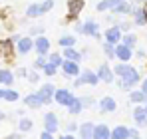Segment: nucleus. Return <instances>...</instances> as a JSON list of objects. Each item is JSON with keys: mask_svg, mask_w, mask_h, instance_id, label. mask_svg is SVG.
<instances>
[{"mask_svg": "<svg viewBox=\"0 0 147 139\" xmlns=\"http://www.w3.org/2000/svg\"><path fill=\"white\" fill-rule=\"evenodd\" d=\"M137 82H139V74H137V70H133V68H129L121 76V88H123V90L131 88V86L137 84Z\"/></svg>", "mask_w": 147, "mask_h": 139, "instance_id": "f257e3e1", "label": "nucleus"}, {"mask_svg": "<svg viewBox=\"0 0 147 139\" xmlns=\"http://www.w3.org/2000/svg\"><path fill=\"white\" fill-rule=\"evenodd\" d=\"M54 97H56V101H58L60 105H66V107H70L74 101H76V97H74L68 90H56Z\"/></svg>", "mask_w": 147, "mask_h": 139, "instance_id": "f03ea898", "label": "nucleus"}, {"mask_svg": "<svg viewBox=\"0 0 147 139\" xmlns=\"http://www.w3.org/2000/svg\"><path fill=\"white\" fill-rule=\"evenodd\" d=\"M98 80H99V78H98V74H94L92 70H86V72L82 74V78H78V80H76V86H78V88H82L84 84L96 86V84H98Z\"/></svg>", "mask_w": 147, "mask_h": 139, "instance_id": "7ed1b4c3", "label": "nucleus"}, {"mask_svg": "<svg viewBox=\"0 0 147 139\" xmlns=\"http://www.w3.org/2000/svg\"><path fill=\"white\" fill-rule=\"evenodd\" d=\"M78 30H80L82 34H90V36H94V38H99V28H98V24L94 22V20H88L84 26L80 24Z\"/></svg>", "mask_w": 147, "mask_h": 139, "instance_id": "20e7f679", "label": "nucleus"}, {"mask_svg": "<svg viewBox=\"0 0 147 139\" xmlns=\"http://www.w3.org/2000/svg\"><path fill=\"white\" fill-rule=\"evenodd\" d=\"M54 93H56V88L52 84H48V86H42V90L38 92V95H40V99L44 103H50V99L54 97Z\"/></svg>", "mask_w": 147, "mask_h": 139, "instance_id": "39448f33", "label": "nucleus"}, {"mask_svg": "<svg viewBox=\"0 0 147 139\" xmlns=\"http://www.w3.org/2000/svg\"><path fill=\"white\" fill-rule=\"evenodd\" d=\"M119 38H121V28H119V26H113V28H109V30L105 32V40H107L109 44H117Z\"/></svg>", "mask_w": 147, "mask_h": 139, "instance_id": "423d86ee", "label": "nucleus"}, {"mask_svg": "<svg viewBox=\"0 0 147 139\" xmlns=\"http://www.w3.org/2000/svg\"><path fill=\"white\" fill-rule=\"evenodd\" d=\"M44 127H46V131L54 133L58 129V117L54 115V113H46L44 115Z\"/></svg>", "mask_w": 147, "mask_h": 139, "instance_id": "0eeeda50", "label": "nucleus"}, {"mask_svg": "<svg viewBox=\"0 0 147 139\" xmlns=\"http://www.w3.org/2000/svg\"><path fill=\"white\" fill-rule=\"evenodd\" d=\"M62 68H64V74H66V76H78V72H80L78 62H74V60H66V62L62 64Z\"/></svg>", "mask_w": 147, "mask_h": 139, "instance_id": "6e6552de", "label": "nucleus"}, {"mask_svg": "<svg viewBox=\"0 0 147 139\" xmlns=\"http://www.w3.org/2000/svg\"><path fill=\"white\" fill-rule=\"evenodd\" d=\"M68 12H70V18H76L78 14H80V10L84 8V0H70L68 2Z\"/></svg>", "mask_w": 147, "mask_h": 139, "instance_id": "1a4fd4ad", "label": "nucleus"}, {"mask_svg": "<svg viewBox=\"0 0 147 139\" xmlns=\"http://www.w3.org/2000/svg\"><path fill=\"white\" fill-rule=\"evenodd\" d=\"M115 56L121 60V62H129V58H131V48L127 46H115Z\"/></svg>", "mask_w": 147, "mask_h": 139, "instance_id": "9d476101", "label": "nucleus"}, {"mask_svg": "<svg viewBox=\"0 0 147 139\" xmlns=\"http://www.w3.org/2000/svg\"><path fill=\"white\" fill-rule=\"evenodd\" d=\"M127 137H129V129L123 127V125L115 127L113 131H109V139H127Z\"/></svg>", "mask_w": 147, "mask_h": 139, "instance_id": "9b49d317", "label": "nucleus"}, {"mask_svg": "<svg viewBox=\"0 0 147 139\" xmlns=\"http://www.w3.org/2000/svg\"><path fill=\"white\" fill-rule=\"evenodd\" d=\"M98 78H99V80H103V82H107V84H109V82H113V74H111V70L107 68L105 64H103V66H99Z\"/></svg>", "mask_w": 147, "mask_h": 139, "instance_id": "f8f14e48", "label": "nucleus"}, {"mask_svg": "<svg viewBox=\"0 0 147 139\" xmlns=\"http://www.w3.org/2000/svg\"><path fill=\"white\" fill-rule=\"evenodd\" d=\"M36 50H38L40 56H46L48 50H50V40L48 38H38V40H36Z\"/></svg>", "mask_w": 147, "mask_h": 139, "instance_id": "ddd939ff", "label": "nucleus"}, {"mask_svg": "<svg viewBox=\"0 0 147 139\" xmlns=\"http://www.w3.org/2000/svg\"><path fill=\"white\" fill-rule=\"evenodd\" d=\"M133 117H135L137 125H145V123H147V111H145V107H135Z\"/></svg>", "mask_w": 147, "mask_h": 139, "instance_id": "4468645a", "label": "nucleus"}, {"mask_svg": "<svg viewBox=\"0 0 147 139\" xmlns=\"http://www.w3.org/2000/svg\"><path fill=\"white\" fill-rule=\"evenodd\" d=\"M94 127H96V125H92V123H84V125L80 127L82 139H94Z\"/></svg>", "mask_w": 147, "mask_h": 139, "instance_id": "2eb2a0df", "label": "nucleus"}, {"mask_svg": "<svg viewBox=\"0 0 147 139\" xmlns=\"http://www.w3.org/2000/svg\"><path fill=\"white\" fill-rule=\"evenodd\" d=\"M26 105L36 109V107H40V105H44V101L40 99V95H38V93H30V95L26 97Z\"/></svg>", "mask_w": 147, "mask_h": 139, "instance_id": "dca6fc26", "label": "nucleus"}, {"mask_svg": "<svg viewBox=\"0 0 147 139\" xmlns=\"http://www.w3.org/2000/svg\"><path fill=\"white\" fill-rule=\"evenodd\" d=\"M94 139H109V129H107V125H98V127H94Z\"/></svg>", "mask_w": 147, "mask_h": 139, "instance_id": "f3484780", "label": "nucleus"}, {"mask_svg": "<svg viewBox=\"0 0 147 139\" xmlns=\"http://www.w3.org/2000/svg\"><path fill=\"white\" fill-rule=\"evenodd\" d=\"M99 107H101V111H113L117 105H115V101H113L111 97H103V99L99 101Z\"/></svg>", "mask_w": 147, "mask_h": 139, "instance_id": "a211bd4d", "label": "nucleus"}, {"mask_svg": "<svg viewBox=\"0 0 147 139\" xmlns=\"http://www.w3.org/2000/svg\"><path fill=\"white\" fill-rule=\"evenodd\" d=\"M34 46V42L30 40V38H22V40H18V52L20 54H26V52H30Z\"/></svg>", "mask_w": 147, "mask_h": 139, "instance_id": "6ab92c4d", "label": "nucleus"}, {"mask_svg": "<svg viewBox=\"0 0 147 139\" xmlns=\"http://www.w3.org/2000/svg\"><path fill=\"white\" fill-rule=\"evenodd\" d=\"M0 99L16 101V99H18V92H12V90H0Z\"/></svg>", "mask_w": 147, "mask_h": 139, "instance_id": "aec40b11", "label": "nucleus"}, {"mask_svg": "<svg viewBox=\"0 0 147 139\" xmlns=\"http://www.w3.org/2000/svg\"><path fill=\"white\" fill-rule=\"evenodd\" d=\"M14 82V76L8 72V70H0V84H4V86H10Z\"/></svg>", "mask_w": 147, "mask_h": 139, "instance_id": "412c9836", "label": "nucleus"}, {"mask_svg": "<svg viewBox=\"0 0 147 139\" xmlns=\"http://www.w3.org/2000/svg\"><path fill=\"white\" fill-rule=\"evenodd\" d=\"M119 2H123V0H103V2H99V4H98V10H107V8H113V6H117Z\"/></svg>", "mask_w": 147, "mask_h": 139, "instance_id": "4be33fe9", "label": "nucleus"}, {"mask_svg": "<svg viewBox=\"0 0 147 139\" xmlns=\"http://www.w3.org/2000/svg\"><path fill=\"white\" fill-rule=\"evenodd\" d=\"M113 12H119V14H129L131 12V6L127 2H119L117 6H113Z\"/></svg>", "mask_w": 147, "mask_h": 139, "instance_id": "5701e85b", "label": "nucleus"}, {"mask_svg": "<svg viewBox=\"0 0 147 139\" xmlns=\"http://www.w3.org/2000/svg\"><path fill=\"white\" fill-rule=\"evenodd\" d=\"M26 14H28L30 18H36V16H40V14H42V6H40V4H32V6L28 8V12H26Z\"/></svg>", "mask_w": 147, "mask_h": 139, "instance_id": "b1692460", "label": "nucleus"}, {"mask_svg": "<svg viewBox=\"0 0 147 139\" xmlns=\"http://www.w3.org/2000/svg\"><path fill=\"white\" fill-rule=\"evenodd\" d=\"M129 97H131V101H133V103H143V101H147V95L143 92H133Z\"/></svg>", "mask_w": 147, "mask_h": 139, "instance_id": "393cba45", "label": "nucleus"}, {"mask_svg": "<svg viewBox=\"0 0 147 139\" xmlns=\"http://www.w3.org/2000/svg\"><path fill=\"white\" fill-rule=\"evenodd\" d=\"M64 54H66V58H68V60H74V62H78V60H80V54H78L72 46L66 48V52H64Z\"/></svg>", "mask_w": 147, "mask_h": 139, "instance_id": "a878e982", "label": "nucleus"}, {"mask_svg": "<svg viewBox=\"0 0 147 139\" xmlns=\"http://www.w3.org/2000/svg\"><path fill=\"white\" fill-rule=\"evenodd\" d=\"M123 46L133 48V46H135V36H133V34H127V36H123Z\"/></svg>", "mask_w": 147, "mask_h": 139, "instance_id": "bb28decb", "label": "nucleus"}, {"mask_svg": "<svg viewBox=\"0 0 147 139\" xmlns=\"http://www.w3.org/2000/svg\"><path fill=\"white\" fill-rule=\"evenodd\" d=\"M74 42H76V38H72V36H64V38H60V44H62L64 48L74 46Z\"/></svg>", "mask_w": 147, "mask_h": 139, "instance_id": "cd10ccee", "label": "nucleus"}, {"mask_svg": "<svg viewBox=\"0 0 147 139\" xmlns=\"http://www.w3.org/2000/svg\"><path fill=\"white\" fill-rule=\"evenodd\" d=\"M103 50H105L107 58H113V56H115V48H113V44H109V42H107V44L103 46Z\"/></svg>", "mask_w": 147, "mask_h": 139, "instance_id": "c85d7f7f", "label": "nucleus"}, {"mask_svg": "<svg viewBox=\"0 0 147 139\" xmlns=\"http://www.w3.org/2000/svg\"><path fill=\"white\" fill-rule=\"evenodd\" d=\"M70 111H72V113H80V111H82V101H80V99H76L72 105H70Z\"/></svg>", "mask_w": 147, "mask_h": 139, "instance_id": "c756f323", "label": "nucleus"}, {"mask_svg": "<svg viewBox=\"0 0 147 139\" xmlns=\"http://www.w3.org/2000/svg\"><path fill=\"white\" fill-rule=\"evenodd\" d=\"M44 72H46L48 76H54V74H56V66L48 62V64H44Z\"/></svg>", "mask_w": 147, "mask_h": 139, "instance_id": "7c9ffc66", "label": "nucleus"}, {"mask_svg": "<svg viewBox=\"0 0 147 139\" xmlns=\"http://www.w3.org/2000/svg\"><path fill=\"white\" fill-rule=\"evenodd\" d=\"M129 68H131V66H127V64H119V66L115 68V74H117V76H123Z\"/></svg>", "mask_w": 147, "mask_h": 139, "instance_id": "2f4dec72", "label": "nucleus"}, {"mask_svg": "<svg viewBox=\"0 0 147 139\" xmlns=\"http://www.w3.org/2000/svg\"><path fill=\"white\" fill-rule=\"evenodd\" d=\"M30 127H32V121L30 119H22L20 121V131H28Z\"/></svg>", "mask_w": 147, "mask_h": 139, "instance_id": "473e14b6", "label": "nucleus"}, {"mask_svg": "<svg viewBox=\"0 0 147 139\" xmlns=\"http://www.w3.org/2000/svg\"><path fill=\"white\" fill-rule=\"evenodd\" d=\"M40 6H42V14H44V12L52 10V6H54V0H46V2H44V4H40Z\"/></svg>", "mask_w": 147, "mask_h": 139, "instance_id": "72a5a7b5", "label": "nucleus"}, {"mask_svg": "<svg viewBox=\"0 0 147 139\" xmlns=\"http://www.w3.org/2000/svg\"><path fill=\"white\" fill-rule=\"evenodd\" d=\"M135 24H141V26H143V24H147V22H145V16H143V12H141V10H137V18H135Z\"/></svg>", "mask_w": 147, "mask_h": 139, "instance_id": "f704fd0d", "label": "nucleus"}, {"mask_svg": "<svg viewBox=\"0 0 147 139\" xmlns=\"http://www.w3.org/2000/svg\"><path fill=\"white\" fill-rule=\"evenodd\" d=\"M50 64H54V66H58V64H62V60H60V56H58V54H52V56H50Z\"/></svg>", "mask_w": 147, "mask_h": 139, "instance_id": "c9c22d12", "label": "nucleus"}, {"mask_svg": "<svg viewBox=\"0 0 147 139\" xmlns=\"http://www.w3.org/2000/svg\"><path fill=\"white\" fill-rule=\"evenodd\" d=\"M40 139H54L52 137V133H50V131H44V133H42V137Z\"/></svg>", "mask_w": 147, "mask_h": 139, "instance_id": "e433bc0d", "label": "nucleus"}, {"mask_svg": "<svg viewBox=\"0 0 147 139\" xmlns=\"http://www.w3.org/2000/svg\"><path fill=\"white\" fill-rule=\"evenodd\" d=\"M141 92L147 95V78H145V82H143V86H141Z\"/></svg>", "mask_w": 147, "mask_h": 139, "instance_id": "4c0bfd02", "label": "nucleus"}, {"mask_svg": "<svg viewBox=\"0 0 147 139\" xmlns=\"http://www.w3.org/2000/svg\"><path fill=\"white\" fill-rule=\"evenodd\" d=\"M129 137H137V131L135 129H129Z\"/></svg>", "mask_w": 147, "mask_h": 139, "instance_id": "58836bf2", "label": "nucleus"}, {"mask_svg": "<svg viewBox=\"0 0 147 139\" xmlns=\"http://www.w3.org/2000/svg\"><path fill=\"white\" fill-rule=\"evenodd\" d=\"M141 12H143V16H145V22H147V4L141 8Z\"/></svg>", "mask_w": 147, "mask_h": 139, "instance_id": "ea45409f", "label": "nucleus"}, {"mask_svg": "<svg viewBox=\"0 0 147 139\" xmlns=\"http://www.w3.org/2000/svg\"><path fill=\"white\" fill-rule=\"evenodd\" d=\"M60 139H74V137H72V135H62Z\"/></svg>", "mask_w": 147, "mask_h": 139, "instance_id": "a19ab883", "label": "nucleus"}, {"mask_svg": "<svg viewBox=\"0 0 147 139\" xmlns=\"http://www.w3.org/2000/svg\"><path fill=\"white\" fill-rule=\"evenodd\" d=\"M4 117H6V115H4V113H2V111H0V119H4Z\"/></svg>", "mask_w": 147, "mask_h": 139, "instance_id": "79ce46f5", "label": "nucleus"}, {"mask_svg": "<svg viewBox=\"0 0 147 139\" xmlns=\"http://www.w3.org/2000/svg\"><path fill=\"white\" fill-rule=\"evenodd\" d=\"M133 139H139V137H133Z\"/></svg>", "mask_w": 147, "mask_h": 139, "instance_id": "37998d69", "label": "nucleus"}, {"mask_svg": "<svg viewBox=\"0 0 147 139\" xmlns=\"http://www.w3.org/2000/svg\"><path fill=\"white\" fill-rule=\"evenodd\" d=\"M145 111H147V105H145Z\"/></svg>", "mask_w": 147, "mask_h": 139, "instance_id": "c03bdc74", "label": "nucleus"}, {"mask_svg": "<svg viewBox=\"0 0 147 139\" xmlns=\"http://www.w3.org/2000/svg\"><path fill=\"white\" fill-rule=\"evenodd\" d=\"M0 54H2V52H0Z\"/></svg>", "mask_w": 147, "mask_h": 139, "instance_id": "a18cd8bd", "label": "nucleus"}]
</instances>
